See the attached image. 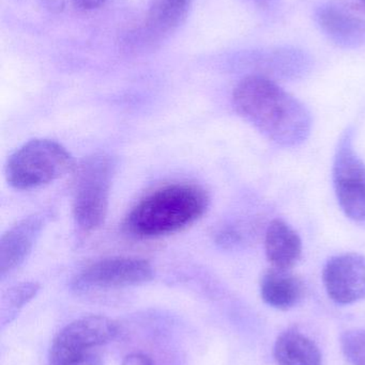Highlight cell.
<instances>
[{
    "label": "cell",
    "mask_w": 365,
    "mask_h": 365,
    "mask_svg": "<svg viewBox=\"0 0 365 365\" xmlns=\"http://www.w3.org/2000/svg\"><path fill=\"white\" fill-rule=\"evenodd\" d=\"M265 250L272 267L291 269L301 257V238L289 223L276 219L266 231Z\"/></svg>",
    "instance_id": "cell-12"
},
{
    "label": "cell",
    "mask_w": 365,
    "mask_h": 365,
    "mask_svg": "<svg viewBox=\"0 0 365 365\" xmlns=\"http://www.w3.org/2000/svg\"><path fill=\"white\" fill-rule=\"evenodd\" d=\"M209 195L195 184L167 185L152 191L131 210L124 230L131 236L154 238L181 231L207 212Z\"/></svg>",
    "instance_id": "cell-2"
},
{
    "label": "cell",
    "mask_w": 365,
    "mask_h": 365,
    "mask_svg": "<svg viewBox=\"0 0 365 365\" xmlns=\"http://www.w3.org/2000/svg\"><path fill=\"white\" fill-rule=\"evenodd\" d=\"M324 285L336 304H351L365 298V257L356 253L338 255L326 264Z\"/></svg>",
    "instance_id": "cell-8"
},
{
    "label": "cell",
    "mask_w": 365,
    "mask_h": 365,
    "mask_svg": "<svg viewBox=\"0 0 365 365\" xmlns=\"http://www.w3.org/2000/svg\"><path fill=\"white\" fill-rule=\"evenodd\" d=\"M117 323L100 315L81 317L69 324L53 341L51 365L81 361L101 355L99 349L117 336Z\"/></svg>",
    "instance_id": "cell-5"
},
{
    "label": "cell",
    "mask_w": 365,
    "mask_h": 365,
    "mask_svg": "<svg viewBox=\"0 0 365 365\" xmlns=\"http://www.w3.org/2000/svg\"><path fill=\"white\" fill-rule=\"evenodd\" d=\"M122 365H154V361L144 354H131L124 358Z\"/></svg>",
    "instance_id": "cell-17"
},
{
    "label": "cell",
    "mask_w": 365,
    "mask_h": 365,
    "mask_svg": "<svg viewBox=\"0 0 365 365\" xmlns=\"http://www.w3.org/2000/svg\"><path fill=\"white\" fill-rule=\"evenodd\" d=\"M255 4H259V6H268V4H272L276 0H252Z\"/></svg>",
    "instance_id": "cell-19"
},
{
    "label": "cell",
    "mask_w": 365,
    "mask_h": 365,
    "mask_svg": "<svg viewBox=\"0 0 365 365\" xmlns=\"http://www.w3.org/2000/svg\"><path fill=\"white\" fill-rule=\"evenodd\" d=\"M316 21L326 36L341 46L365 43V17L346 4H324L317 10Z\"/></svg>",
    "instance_id": "cell-9"
},
{
    "label": "cell",
    "mask_w": 365,
    "mask_h": 365,
    "mask_svg": "<svg viewBox=\"0 0 365 365\" xmlns=\"http://www.w3.org/2000/svg\"><path fill=\"white\" fill-rule=\"evenodd\" d=\"M345 357L353 365H365V330L346 332L341 341Z\"/></svg>",
    "instance_id": "cell-16"
},
{
    "label": "cell",
    "mask_w": 365,
    "mask_h": 365,
    "mask_svg": "<svg viewBox=\"0 0 365 365\" xmlns=\"http://www.w3.org/2000/svg\"><path fill=\"white\" fill-rule=\"evenodd\" d=\"M44 217L31 216L13 225L0 240V276L19 268L31 252L44 227Z\"/></svg>",
    "instance_id": "cell-10"
},
{
    "label": "cell",
    "mask_w": 365,
    "mask_h": 365,
    "mask_svg": "<svg viewBox=\"0 0 365 365\" xmlns=\"http://www.w3.org/2000/svg\"><path fill=\"white\" fill-rule=\"evenodd\" d=\"M274 356L279 365H321L317 345L296 330H287L279 336Z\"/></svg>",
    "instance_id": "cell-14"
},
{
    "label": "cell",
    "mask_w": 365,
    "mask_h": 365,
    "mask_svg": "<svg viewBox=\"0 0 365 365\" xmlns=\"http://www.w3.org/2000/svg\"><path fill=\"white\" fill-rule=\"evenodd\" d=\"M304 282L291 269L272 267L261 278V298L272 308L280 310L294 308L304 299Z\"/></svg>",
    "instance_id": "cell-11"
},
{
    "label": "cell",
    "mask_w": 365,
    "mask_h": 365,
    "mask_svg": "<svg viewBox=\"0 0 365 365\" xmlns=\"http://www.w3.org/2000/svg\"><path fill=\"white\" fill-rule=\"evenodd\" d=\"M154 268L149 262L137 257H109L84 268L72 282L76 291L119 289L149 282Z\"/></svg>",
    "instance_id": "cell-7"
},
{
    "label": "cell",
    "mask_w": 365,
    "mask_h": 365,
    "mask_svg": "<svg viewBox=\"0 0 365 365\" xmlns=\"http://www.w3.org/2000/svg\"><path fill=\"white\" fill-rule=\"evenodd\" d=\"M115 168V160L105 154L88 158L79 167L72 210L75 221L85 231L104 222Z\"/></svg>",
    "instance_id": "cell-4"
},
{
    "label": "cell",
    "mask_w": 365,
    "mask_h": 365,
    "mask_svg": "<svg viewBox=\"0 0 365 365\" xmlns=\"http://www.w3.org/2000/svg\"><path fill=\"white\" fill-rule=\"evenodd\" d=\"M73 158L51 139H34L16 150L6 165V181L19 190H30L56 181L71 171Z\"/></svg>",
    "instance_id": "cell-3"
},
{
    "label": "cell",
    "mask_w": 365,
    "mask_h": 365,
    "mask_svg": "<svg viewBox=\"0 0 365 365\" xmlns=\"http://www.w3.org/2000/svg\"><path fill=\"white\" fill-rule=\"evenodd\" d=\"M39 291L38 284L34 283H24L17 285L8 292L1 302L0 310V324L4 328L6 324H10L16 317L19 311L36 296Z\"/></svg>",
    "instance_id": "cell-15"
},
{
    "label": "cell",
    "mask_w": 365,
    "mask_h": 365,
    "mask_svg": "<svg viewBox=\"0 0 365 365\" xmlns=\"http://www.w3.org/2000/svg\"><path fill=\"white\" fill-rule=\"evenodd\" d=\"M233 102L244 120L276 145L296 147L310 136V111L268 77L250 75L242 79L234 90Z\"/></svg>",
    "instance_id": "cell-1"
},
{
    "label": "cell",
    "mask_w": 365,
    "mask_h": 365,
    "mask_svg": "<svg viewBox=\"0 0 365 365\" xmlns=\"http://www.w3.org/2000/svg\"><path fill=\"white\" fill-rule=\"evenodd\" d=\"M334 184L345 215L355 222L365 225V164L354 149L349 133L341 139L336 150Z\"/></svg>",
    "instance_id": "cell-6"
},
{
    "label": "cell",
    "mask_w": 365,
    "mask_h": 365,
    "mask_svg": "<svg viewBox=\"0 0 365 365\" xmlns=\"http://www.w3.org/2000/svg\"><path fill=\"white\" fill-rule=\"evenodd\" d=\"M362 4H364V6H365V0H361Z\"/></svg>",
    "instance_id": "cell-20"
},
{
    "label": "cell",
    "mask_w": 365,
    "mask_h": 365,
    "mask_svg": "<svg viewBox=\"0 0 365 365\" xmlns=\"http://www.w3.org/2000/svg\"><path fill=\"white\" fill-rule=\"evenodd\" d=\"M106 0H72L73 6L81 11L94 10L100 8Z\"/></svg>",
    "instance_id": "cell-18"
},
{
    "label": "cell",
    "mask_w": 365,
    "mask_h": 365,
    "mask_svg": "<svg viewBox=\"0 0 365 365\" xmlns=\"http://www.w3.org/2000/svg\"><path fill=\"white\" fill-rule=\"evenodd\" d=\"M192 0H152L141 36L156 43L177 29L186 19Z\"/></svg>",
    "instance_id": "cell-13"
}]
</instances>
